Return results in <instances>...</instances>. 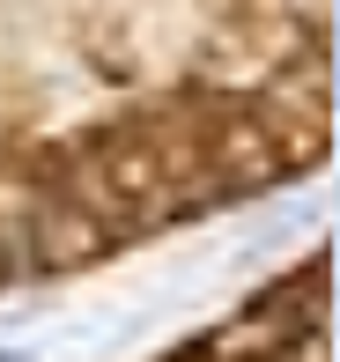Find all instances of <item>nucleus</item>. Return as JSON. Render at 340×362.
Segmentation results:
<instances>
[{
    "instance_id": "nucleus-1",
    "label": "nucleus",
    "mask_w": 340,
    "mask_h": 362,
    "mask_svg": "<svg viewBox=\"0 0 340 362\" xmlns=\"http://www.w3.org/2000/svg\"><path fill=\"white\" fill-rule=\"evenodd\" d=\"M23 237H30L37 274H59V267H82V259H96L104 229H96V215H82V207H45V215L23 229Z\"/></svg>"
},
{
    "instance_id": "nucleus-2",
    "label": "nucleus",
    "mask_w": 340,
    "mask_h": 362,
    "mask_svg": "<svg viewBox=\"0 0 340 362\" xmlns=\"http://www.w3.org/2000/svg\"><path fill=\"white\" fill-rule=\"evenodd\" d=\"M0 281H8V229H0Z\"/></svg>"
}]
</instances>
